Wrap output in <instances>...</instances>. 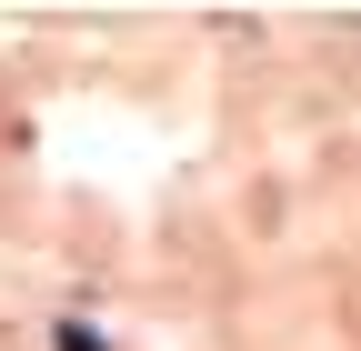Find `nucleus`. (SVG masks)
<instances>
[{
	"label": "nucleus",
	"instance_id": "f257e3e1",
	"mask_svg": "<svg viewBox=\"0 0 361 351\" xmlns=\"http://www.w3.org/2000/svg\"><path fill=\"white\" fill-rule=\"evenodd\" d=\"M61 351H101V341H90V331H80V321H71V331H61Z\"/></svg>",
	"mask_w": 361,
	"mask_h": 351
}]
</instances>
